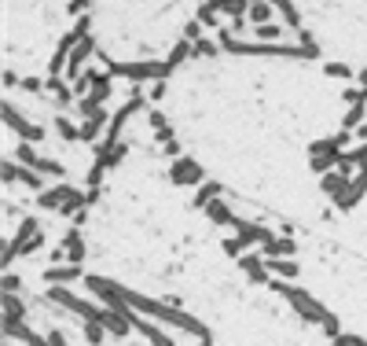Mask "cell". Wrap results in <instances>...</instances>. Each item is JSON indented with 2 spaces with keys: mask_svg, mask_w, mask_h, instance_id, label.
I'll return each mask as SVG.
<instances>
[{
  "mask_svg": "<svg viewBox=\"0 0 367 346\" xmlns=\"http://www.w3.org/2000/svg\"><path fill=\"white\" fill-rule=\"evenodd\" d=\"M103 63H107V74L111 77H128V82H147V77H154V82H165L173 71L165 63H111V59L103 55Z\"/></svg>",
  "mask_w": 367,
  "mask_h": 346,
  "instance_id": "1",
  "label": "cell"
},
{
  "mask_svg": "<svg viewBox=\"0 0 367 346\" xmlns=\"http://www.w3.org/2000/svg\"><path fill=\"white\" fill-rule=\"evenodd\" d=\"M275 291H280V295H283V299H286V302H290V306H294V310H297V313H301V317H305V321H316V324H327V317H331V313H327V310H323V306H320V302H316V299H312V295H305L301 288H290V284H275Z\"/></svg>",
  "mask_w": 367,
  "mask_h": 346,
  "instance_id": "2",
  "label": "cell"
},
{
  "mask_svg": "<svg viewBox=\"0 0 367 346\" xmlns=\"http://www.w3.org/2000/svg\"><path fill=\"white\" fill-rule=\"evenodd\" d=\"M309 166H312V173H331V170H338L342 166V144L334 140V136H327V140H316L309 147Z\"/></svg>",
  "mask_w": 367,
  "mask_h": 346,
  "instance_id": "3",
  "label": "cell"
},
{
  "mask_svg": "<svg viewBox=\"0 0 367 346\" xmlns=\"http://www.w3.org/2000/svg\"><path fill=\"white\" fill-rule=\"evenodd\" d=\"M15 162H18V166H29V170H37L41 177H55V181H63V177H66L63 162L44 159V155H37L33 144H23V140H18V147H15Z\"/></svg>",
  "mask_w": 367,
  "mask_h": 346,
  "instance_id": "4",
  "label": "cell"
},
{
  "mask_svg": "<svg viewBox=\"0 0 367 346\" xmlns=\"http://www.w3.org/2000/svg\"><path fill=\"white\" fill-rule=\"evenodd\" d=\"M4 125H8L12 133H18V140H23V144H41L44 136H48L37 122H29L26 114H18L12 100H4Z\"/></svg>",
  "mask_w": 367,
  "mask_h": 346,
  "instance_id": "5",
  "label": "cell"
},
{
  "mask_svg": "<svg viewBox=\"0 0 367 346\" xmlns=\"http://www.w3.org/2000/svg\"><path fill=\"white\" fill-rule=\"evenodd\" d=\"M169 181L176 188H202L206 184V170L198 166V159H191V155H180V159L169 162Z\"/></svg>",
  "mask_w": 367,
  "mask_h": 346,
  "instance_id": "6",
  "label": "cell"
},
{
  "mask_svg": "<svg viewBox=\"0 0 367 346\" xmlns=\"http://www.w3.org/2000/svg\"><path fill=\"white\" fill-rule=\"evenodd\" d=\"M74 192H77V184H70V181H59L55 188H44V192L37 195V210H52V214H59L66 203L74 199Z\"/></svg>",
  "mask_w": 367,
  "mask_h": 346,
  "instance_id": "7",
  "label": "cell"
},
{
  "mask_svg": "<svg viewBox=\"0 0 367 346\" xmlns=\"http://www.w3.org/2000/svg\"><path fill=\"white\" fill-rule=\"evenodd\" d=\"M367 195V166H360V173L353 177L349 181V188H345V192L338 195V199H334V210H342V214H349L356 203H360Z\"/></svg>",
  "mask_w": 367,
  "mask_h": 346,
  "instance_id": "8",
  "label": "cell"
},
{
  "mask_svg": "<svg viewBox=\"0 0 367 346\" xmlns=\"http://www.w3.org/2000/svg\"><path fill=\"white\" fill-rule=\"evenodd\" d=\"M261 254L264 258H294L297 243H294V236H272V240L261 247Z\"/></svg>",
  "mask_w": 367,
  "mask_h": 346,
  "instance_id": "9",
  "label": "cell"
},
{
  "mask_svg": "<svg viewBox=\"0 0 367 346\" xmlns=\"http://www.w3.org/2000/svg\"><path fill=\"white\" fill-rule=\"evenodd\" d=\"M206 217H210L213 225H232V229H239V225H243V217H235V210L224 199H217V203L206 206Z\"/></svg>",
  "mask_w": 367,
  "mask_h": 346,
  "instance_id": "10",
  "label": "cell"
},
{
  "mask_svg": "<svg viewBox=\"0 0 367 346\" xmlns=\"http://www.w3.org/2000/svg\"><path fill=\"white\" fill-rule=\"evenodd\" d=\"M44 92H52L59 107H70V103H77V96H74V85H66L63 77H44Z\"/></svg>",
  "mask_w": 367,
  "mask_h": 346,
  "instance_id": "11",
  "label": "cell"
},
{
  "mask_svg": "<svg viewBox=\"0 0 367 346\" xmlns=\"http://www.w3.org/2000/svg\"><path fill=\"white\" fill-rule=\"evenodd\" d=\"M221 195H224V184H221V181H206V184L195 192L191 206H195V210H206V206H210V203H217Z\"/></svg>",
  "mask_w": 367,
  "mask_h": 346,
  "instance_id": "12",
  "label": "cell"
},
{
  "mask_svg": "<svg viewBox=\"0 0 367 346\" xmlns=\"http://www.w3.org/2000/svg\"><path fill=\"white\" fill-rule=\"evenodd\" d=\"M77 276H81V265H48L44 280L55 284V288H63V284H74Z\"/></svg>",
  "mask_w": 367,
  "mask_h": 346,
  "instance_id": "13",
  "label": "cell"
},
{
  "mask_svg": "<svg viewBox=\"0 0 367 346\" xmlns=\"http://www.w3.org/2000/svg\"><path fill=\"white\" fill-rule=\"evenodd\" d=\"M272 4H275V12H280L283 15V26L286 29H290V34H301V15H297V8H294V0H272Z\"/></svg>",
  "mask_w": 367,
  "mask_h": 346,
  "instance_id": "14",
  "label": "cell"
},
{
  "mask_svg": "<svg viewBox=\"0 0 367 346\" xmlns=\"http://www.w3.org/2000/svg\"><path fill=\"white\" fill-rule=\"evenodd\" d=\"M52 129L63 136L66 144H81V125H74L66 114H55V122H52Z\"/></svg>",
  "mask_w": 367,
  "mask_h": 346,
  "instance_id": "15",
  "label": "cell"
},
{
  "mask_svg": "<svg viewBox=\"0 0 367 346\" xmlns=\"http://www.w3.org/2000/svg\"><path fill=\"white\" fill-rule=\"evenodd\" d=\"M63 247H66V258H70V265H81V258H85V240H81V232L70 229V232H66V240H63Z\"/></svg>",
  "mask_w": 367,
  "mask_h": 346,
  "instance_id": "16",
  "label": "cell"
},
{
  "mask_svg": "<svg viewBox=\"0 0 367 346\" xmlns=\"http://www.w3.org/2000/svg\"><path fill=\"white\" fill-rule=\"evenodd\" d=\"M286 34H290V29H286L283 23H269V26H254V37H257V41H261V45H280V41H275V37H286Z\"/></svg>",
  "mask_w": 367,
  "mask_h": 346,
  "instance_id": "17",
  "label": "cell"
},
{
  "mask_svg": "<svg viewBox=\"0 0 367 346\" xmlns=\"http://www.w3.org/2000/svg\"><path fill=\"white\" fill-rule=\"evenodd\" d=\"M217 12H224L228 18H246L250 15V0H213Z\"/></svg>",
  "mask_w": 367,
  "mask_h": 346,
  "instance_id": "18",
  "label": "cell"
},
{
  "mask_svg": "<svg viewBox=\"0 0 367 346\" xmlns=\"http://www.w3.org/2000/svg\"><path fill=\"white\" fill-rule=\"evenodd\" d=\"M272 15H275V4H272V0H264V4H250V15H246V18H250L254 26H269Z\"/></svg>",
  "mask_w": 367,
  "mask_h": 346,
  "instance_id": "19",
  "label": "cell"
},
{
  "mask_svg": "<svg viewBox=\"0 0 367 346\" xmlns=\"http://www.w3.org/2000/svg\"><path fill=\"white\" fill-rule=\"evenodd\" d=\"M151 125H154V140L162 144V147L173 140V129H169V122H165L162 111H151Z\"/></svg>",
  "mask_w": 367,
  "mask_h": 346,
  "instance_id": "20",
  "label": "cell"
},
{
  "mask_svg": "<svg viewBox=\"0 0 367 346\" xmlns=\"http://www.w3.org/2000/svg\"><path fill=\"white\" fill-rule=\"evenodd\" d=\"M264 262H269V273H275V276H286V280L297 276V262L294 258H264Z\"/></svg>",
  "mask_w": 367,
  "mask_h": 346,
  "instance_id": "21",
  "label": "cell"
},
{
  "mask_svg": "<svg viewBox=\"0 0 367 346\" xmlns=\"http://www.w3.org/2000/svg\"><path fill=\"white\" fill-rule=\"evenodd\" d=\"M18 184H26V188H33L37 195L44 192V177L37 173V170H29V166H23V170H18Z\"/></svg>",
  "mask_w": 367,
  "mask_h": 346,
  "instance_id": "22",
  "label": "cell"
},
{
  "mask_svg": "<svg viewBox=\"0 0 367 346\" xmlns=\"http://www.w3.org/2000/svg\"><path fill=\"white\" fill-rule=\"evenodd\" d=\"M18 170H23V166H18L15 159H4V166H0V177H4V184H8V188L18 184Z\"/></svg>",
  "mask_w": 367,
  "mask_h": 346,
  "instance_id": "23",
  "label": "cell"
},
{
  "mask_svg": "<svg viewBox=\"0 0 367 346\" xmlns=\"http://www.w3.org/2000/svg\"><path fill=\"white\" fill-rule=\"evenodd\" d=\"M323 74H327V77H334V82H349V77H353V71H349L345 63H327V66H323Z\"/></svg>",
  "mask_w": 367,
  "mask_h": 346,
  "instance_id": "24",
  "label": "cell"
},
{
  "mask_svg": "<svg viewBox=\"0 0 367 346\" xmlns=\"http://www.w3.org/2000/svg\"><path fill=\"white\" fill-rule=\"evenodd\" d=\"M198 23H202V26H217V4H213V0H206V4L202 8H198Z\"/></svg>",
  "mask_w": 367,
  "mask_h": 346,
  "instance_id": "25",
  "label": "cell"
},
{
  "mask_svg": "<svg viewBox=\"0 0 367 346\" xmlns=\"http://www.w3.org/2000/svg\"><path fill=\"white\" fill-rule=\"evenodd\" d=\"M221 247H224V254H228V258H243V254H246V243L239 240V236H232V240H224Z\"/></svg>",
  "mask_w": 367,
  "mask_h": 346,
  "instance_id": "26",
  "label": "cell"
},
{
  "mask_svg": "<svg viewBox=\"0 0 367 346\" xmlns=\"http://www.w3.org/2000/svg\"><path fill=\"white\" fill-rule=\"evenodd\" d=\"M202 23H198V18H191V23H187L184 26V41H191V45H198V41H202Z\"/></svg>",
  "mask_w": 367,
  "mask_h": 346,
  "instance_id": "27",
  "label": "cell"
},
{
  "mask_svg": "<svg viewBox=\"0 0 367 346\" xmlns=\"http://www.w3.org/2000/svg\"><path fill=\"white\" fill-rule=\"evenodd\" d=\"M198 52H202V55H217V52H221V45H217V37H213V41H210V37H202V41L195 45V55H198Z\"/></svg>",
  "mask_w": 367,
  "mask_h": 346,
  "instance_id": "28",
  "label": "cell"
},
{
  "mask_svg": "<svg viewBox=\"0 0 367 346\" xmlns=\"http://www.w3.org/2000/svg\"><path fill=\"white\" fill-rule=\"evenodd\" d=\"M41 247H44V232H41V236H33V240H29V243L23 247V251H18V254H37Z\"/></svg>",
  "mask_w": 367,
  "mask_h": 346,
  "instance_id": "29",
  "label": "cell"
},
{
  "mask_svg": "<svg viewBox=\"0 0 367 346\" xmlns=\"http://www.w3.org/2000/svg\"><path fill=\"white\" fill-rule=\"evenodd\" d=\"M23 88H26V92H44V82H37V77H23Z\"/></svg>",
  "mask_w": 367,
  "mask_h": 346,
  "instance_id": "30",
  "label": "cell"
},
{
  "mask_svg": "<svg viewBox=\"0 0 367 346\" xmlns=\"http://www.w3.org/2000/svg\"><path fill=\"white\" fill-rule=\"evenodd\" d=\"M4 288H8V295L18 291V276H15V273H4Z\"/></svg>",
  "mask_w": 367,
  "mask_h": 346,
  "instance_id": "31",
  "label": "cell"
},
{
  "mask_svg": "<svg viewBox=\"0 0 367 346\" xmlns=\"http://www.w3.org/2000/svg\"><path fill=\"white\" fill-rule=\"evenodd\" d=\"M162 151H165V159H180V144H176V140H169Z\"/></svg>",
  "mask_w": 367,
  "mask_h": 346,
  "instance_id": "32",
  "label": "cell"
},
{
  "mask_svg": "<svg viewBox=\"0 0 367 346\" xmlns=\"http://www.w3.org/2000/svg\"><path fill=\"white\" fill-rule=\"evenodd\" d=\"M85 8H88V0H70V8H66V12H70V15H77V18H81V12H85Z\"/></svg>",
  "mask_w": 367,
  "mask_h": 346,
  "instance_id": "33",
  "label": "cell"
},
{
  "mask_svg": "<svg viewBox=\"0 0 367 346\" xmlns=\"http://www.w3.org/2000/svg\"><path fill=\"white\" fill-rule=\"evenodd\" d=\"M165 96V82H154V88H151V103H158Z\"/></svg>",
  "mask_w": 367,
  "mask_h": 346,
  "instance_id": "34",
  "label": "cell"
},
{
  "mask_svg": "<svg viewBox=\"0 0 367 346\" xmlns=\"http://www.w3.org/2000/svg\"><path fill=\"white\" fill-rule=\"evenodd\" d=\"M18 85V74L15 71H4V88H15Z\"/></svg>",
  "mask_w": 367,
  "mask_h": 346,
  "instance_id": "35",
  "label": "cell"
},
{
  "mask_svg": "<svg viewBox=\"0 0 367 346\" xmlns=\"http://www.w3.org/2000/svg\"><path fill=\"white\" fill-rule=\"evenodd\" d=\"M246 29V18H232V34H243Z\"/></svg>",
  "mask_w": 367,
  "mask_h": 346,
  "instance_id": "36",
  "label": "cell"
},
{
  "mask_svg": "<svg viewBox=\"0 0 367 346\" xmlns=\"http://www.w3.org/2000/svg\"><path fill=\"white\" fill-rule=\"evenodd\" d=\"M356 136H360V140H364V144H367V122H364V125H360V129H356Z\"/></svg>",
  "mask_w": 367,
  "mask_h": 346,
  "instance_id": "37",
  "label": "cell"
},
{
  "mask_svg": "<svg viewBox=\"0 0 367 346\" xmlns=\"http://www.w3.org/2000/svg\"><path fill=\"white\" fill-rule=\"evenodd\" d=\"M360 88H364V92H367V71H360Z\"/></svg>",
  "mask_w": 367,
  "mask_h": 346,
  "instance_id": "38",
  "label": "cell"
},
{
  "mask_svg": "<svg viewBox=\"0 0 367 346\" xmlns=\"http://www.w3.org/2000/svg\"><path fill=\"white\" fill-rule=\"evenodd\" d=\"M349 343H353V346H367V343H364V339H349Z\"/></svg>",
  "mask_w": 367,
  "mask_h": 346,
  "instance_id": "39",
  "label": "cell"
},
{
  "mask_svg": "<svg viewBox=\"0 0 367 346\" xmlns=\"http://www.w3.org/2000/svg\"><path fill=\"white\" fill-rule=\"evenodd\" d=\"M250 4H264V0H250Z\"/></svg>",
  "mask_w": 367,
  "mask_h": 346,
  "instance_id": "40",
  "label": "cell"
}]
</instances>
